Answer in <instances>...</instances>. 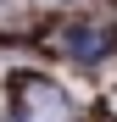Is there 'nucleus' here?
I'll return each instance as SVG.
<instances>
[{"label": "nucleus", "mask_w": 117, "mask_h": 122, "mask_svg": "<svg viewBox=\"0 0 117 122\" xmlns=\"http://www.w3.org/2000/svg\"><path fill=\"white\" fill-rule=\"evenodd\" d=\"M11 122H72V100L50 78L17 72L11 78Z\"/></svg>", "instance_id": "f257e3e1"}]
</instances>
